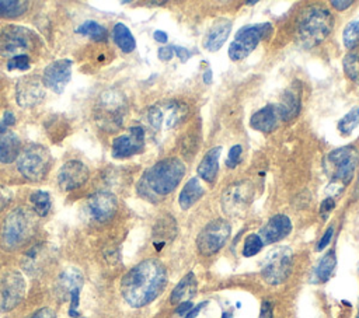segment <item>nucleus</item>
<instances>
[{
  "instance_id": "obj_1",
  "label": "nucleus",
  "mask_w": 359,
  "mask_h": 318,
  "mask_svg": "<svg viewBox=\"0 0 359 318\" xmlns=\"http://www.w3.org/2000/svg\"><path fill=\"white\" fill-rule=\"evenodd\" d=\"M167 284V272L157 259H146L133 266L121 280L125 301L135 308L156 300Z\"/></svg>"
},
{
  "instance_id": "obj_2",
  "label": "nucleus",
  "mask_w": 359,
  "mask_h": 318,
  "mask_svg": "<svg viewBox=\"0 0 359 318\" xmlns=\"http://www.w3.org/2000/svg\"><path fill=\"white\" fill-rule=\"evenodd\" d=\"M184 175L185 165L181 160L175 157L164 158L143 174L137 185V191L143 198L156 200L157 198L171 193L178 186Z\"/></svg>"
},
{
  "instance_id": "obj_3",
  "label": "nucleus",
  "mask_w": 359,
  "mask_h": 318,
  "mask_svg": "<svg viewBox=\"0 0 359 318\" xmlns=\"http://www.w3.org/2000/svg\"><path fill=\"white\" fill-rule=\"evenodd\" d=\"M359 164V153L352 146H344L328 153L324 160V171L334 186L344 189L355 174Z\"/></svg>"
},
{
  "instance_id": "obj_4",
  "label": "nucleus",
  "mask_w": 359,
  "mask_h": 318,
  "mask_svg": "<svg viewBox=\"0 0 359 318\" xmlns=\"http://www.w3.org/2000/svg\"><path fill=\"white\" fill-rule=\"evenodd\" d=\"M334 25L332 14L321 7L311 8L299 24V39L306 48L321 43L331 32Z\"/></svg>"
},
{
  "instance_id": "obj_5",
  "label": "nucleus",
  "mask_w": 359,
  "mask_h": 318,
  "mask_svg": "<svg viewBox=\"0 0 359 318\" xmlns=\"http://www.w3.org/2000/svg\"><path fill=\"white\" fill-rule=\"evenodd\" d=\"M50 154L46 147L41 144H29L25 147L17 161L20 174L29 181H41L49 171Z\"/></svg>"
},
{
  "instance_id": "obj_6",
  "label": "nucleus",
  "mask_w": 359,
  "mask_h": 318,
  "mask_svg": "<svg viewBox=\"0 0 359 318\" xmlns=\"http://www.w3.org/2000/svg\"><path fill=\"white\" fill-rule=\"evenodd\" d=\"M293 263V254L287 247H278L272 249L262 262L261 276L268 284L283 283L290 272Z\"/></svg>"
},
{
  "instance_id": "obj_7",
  "label": "nucleus",
  "mask_w": 359,
  "mask_h": 318,
  "mask_svg": "<svg viewBox=\"0 0 359 318\" xmlns=\"http://www.w3.org/2000/svg\"><path fill=\"white\" fill-rule=\"evenodd\" d=\"M272 31V25L268 22L244 27L240 29L234 41L229 46V57L234 62L247 57L259 43L262 38H266Z\"/></svg>"
},
{
  "instance_id": "obj_8",
  "label": "nucleus",
  "mask_w": 359,
  "mask_h": 318,
  "mask_svg": "<svg viewBox=\"0 0 359 318\" xmlns=\"http://www.w3.org/2000/svg\"><path fill=\"white\" fill-rule=\"evenodd\" d=\"M32 230L31 216L25 209L13 210L4 220L1 228V238L6 248L13 249L28 240Z\"/></svg>"
},
{
  "instance_id": "obj_9",
  "label": "nucleus",
  "mask_w": 359,
  "mask_h": 318,
  "mask_svg": "<svg viewBox=\"0 0 359 318\" xmlns=\"http://www.w3.org/2000/svg\"><path fill=\"white\" fill-rule=\"evenodd\" d=\"M231 233V226L224 219L209 221L196 237V248L199 254L209 256L216 254L227 242Z\"/></svg>"
},
{
  "instance_id": "obj_10",
  "label": "nucleus",
  "mask_w": 359,
  "mask_h": 318,
  "mask_svg": "<svg viewBox=\"0 0 359 318\" xmlns=\"http://www.w3.org/2000/svg\"><path fill=\"white\" fill-rule=\"evenodd\" d=\"M35 34L25 27L8 25L0 29V55L18 56L25 55L34 46Z\"/></svg>"
},
{
  "instance_id": "obj_11",
  "label": "nucleus",
  "mask_w": 359,
  "mask_h": 318,
  "mask_svg": "<svg viewBox=\"0 0 359 318\" xmlns=\"http://www.w3.org/2000/svg\"><path fill=\"white\" fill-rule=\"evenodd\" d=\"M254 196V185L250 181H238L229 185L222 196V206L227 214L238 216L241 214Z\"/></svg>"
},
{
  "instance_id": "obj_12",
  "label": "nucleus",
  "mask_w": 359,
  "mask_h": 318,
  "mask_svg": "<svg viewBox=\"0 0 359 318\" xmlns=\"http://www.w3.org/2000/svg\"><path fill=\"white\" fill-rule=\"evenodd\" d=\"M187 105L180 102H168L164 104L163 108L158 105L151 106L147 112V119L151 127L156 130L171 129L182 122V119L187 116Z\"/></svg>"
},
{
  "instance_id": "obj_13",
  "label": "nucleus",
  "mask_w": 359,
  "mask_h": 318,
  "mask_svg": "<svg viewBox=\"0 0 359 318\" xmlns=\"http://www.w3.org/2000/svg\"><path fill=\"white\" fill-rule=\"evenodd\" d=\"M100 116L98 120H101L102 126L112 127L119 126L122 120V115L125 111V102L122 94H119L115 90H108L100 95V105H98Z\"/></svg>"
},
{
  "instance_id": "obj_14",
  "label": "nucleus",
  "mask_w": 359,
  "mask_h": 318,
  "mask_svg": "<svg viewBox=\"0 0 359 318\" xmlns=\"http://www.w3.org/2000/svg\"><path fill=\"white\" fill-rule=\"evenodd\" d=\"M25 282L17 272H10L1 282L0 290V308L3 311L13 310L20 304L24 297Z\"/></svg>"
},
{
  "instance_id": "obj_15",
  "label": "nucleus",
  "mask_w": 359,
  "mask_h": 318,
  "mask_svg": "<svg viewBox=\"0 0 359 318\" xmlns=\"http://www.w3.org/2000/svg\"><path fill=\"white\" fill-rule=\"evenodd\" d=\"M72 77V60L60 59L48 64L42 74L43 85L60 94Z\"/></svg>"
},
{
  "instance_id": "obj_16",
  "label": "nucleus",
  "mask_w": 359,
  "mask_h": 318,
  "mask_svg": "<svg viewBox=\"0 0 359 318\" xmlns=\"http://www.w3.org/2000/svg\"><path fill=\"white\" fill-rule=\"evenodd\" d=\"M144 147V130L140 126L129 129L128 134H122L112 141V157L128 158L137 154Z\"/></svg>"
},
{
  "instance_id": "obj_17",
  "label": "nucleus",
  "mask_w": 359,
  "mask_h": 318,
  "mask_svg": "<svg viewBox=\"0 0 359 318\" xmlns=\"http://www.w3.org/2000/svg\"><path fill=\"white\" fill-rule=\"evenodd\" d=\"M90 171L87 165L79 160L66 161L57 172V184L63 191H73L84 185Z\"/></svg>"
},
{
  "instance_id": "obj_18",
  "label": "nucleus",
  "mask_w": 359,
  "mask_h": 318,
  "mask_svg": "<svg viewBox=\"0 0 359 318\" xmlns=\"http://www.w3.org/2000/svg\"><path fill=\"white\" fill-rule=\"evenodd\" d=\"M88 209L95 220L107 221L116 213L118 202L109 192H97L88 198Z\"/></svg>"
},
{
  "instance_id": "obj_19",
  "label": "nucleus",
  "mask_w": 359,
  "mask_h": 318,
  "mask_svg": "<svg viewBox=\"0 0 359 318\" xmlns=\"http://www.w3.org/2000/svg\"><path fill=\"white\" fill-rule=\"evenodd\" d=\"M292 231V221L285 214L272 216L259 230V237L264 244H273L286 238Z\"/></svg>"
},
{
  "instance_id": "obj_20",
  "label": "nucleus",
  "mask_w": 359,
  "mask_h": 318,
  "mask_svg": "<svg viewBox=\"0 0 359 318\" xmlns=\"http://www.w3.org/2000/svg\"><path fill=\"white\" fill-rule=\"evenodd\" d=\"M45 97L41 83L35 78H24L17 87V102L22 106H34Z\"/></svg>"
},
{
  "instance_id": "obj_21",
  "label": "nucleus",
  "mask_w": 359,
  "mask_h": 318,
  "mask_svg": "<svg viewBox=\"0 0 359 318\" xmlns=\"http://www.w3.org/2000/svg\"><path fill=\"white\" fill-rule=\"evenodd\" d=\"M230 29H231V21L227 20V18H220L217 20L212 27L210 29L206 32L205 35V41H203V46L209 50V52H216L219 50L229 34H230Z\"/></svg>"
},
{
  "instance_id": "obj_22",
  "label": "nucleus",
  "mask_w": 359,
  "mask_h": 318,
  "mask_svg": "<svg viewBox=\"0 0 359 318\" xmlns=\"http://www.w3.org/2000/svg\"><path fill=\"white\" fill-rule=\"evenodd\" d=\"M278 116L283 120L293 119L300 111V87H289L276 106Z\"/></svg>"
},
{
  "instance_id": "obj_23",
  "label": "nucleus",
  "mask_w": 359,
  "mask_h": 318,
  "mask_svg": "<svg viewBox=\"0 0 359 318\" xmlns=\"http://www.w3.org/2000/svg\"><path fill=\"white\" fill-rule=\"evenodd\" d=\"M278 118L279 116H278L276 106L266 105V106L261 108L259 111H257L255 113H252V116L250 119V126L254 130H258L262 133H269L276 126Z\"/></svg>"
},
{
  "instance_id": "obj_24",
  "label": "nucleus",
  "mask_w": 359,
  "mask_h": 318,
  "mask_svg": "<svg viewBox=\"0 0 359 318\" xmlns=\"http://www.w3.org/2000/svg\"><path fill=\"white\" fill-rule=\"evenodd\" d=\"M220 151L222 147H213L210 148L203 158L201 160L199 165H198V175L205 179L206 182H213L217 177L219 172V158H220Z\"/></svg>"
},
{
  "instance_id": "obj_25",
  "label": "nucleus",
  "mask_w": 359,
  "mask_h": 318,
  "mask_svg": "<svg viewBox=\"0 0 359 318\" xmlns=\"http://www.w3.org/2000/svg\"><path fill=\"white\" fill-rule=\"evenodd\" d=\"M21 153L20 139L10 130L0 132V163L8 164Z\"/></svg>"
},
{
  "instance_id": "obj_26",
  "label": "nucleus",
  "mask_w": 359,
  "mask_h": 318,
  "mask_svg": "<svg viewBox=\"0 0 359 318\" xmlns=\"http://www.w3.org/2000/svg\"><path fill=\"white\" fill-rule=\"evenodd\" d=\"M196 287H198L196 277L192 272H189L174 287V290L171 291L170 301L172 304H180V303H184V301H189V298L195 296Z\"/></svg>"
},
{
  "instance_id": "obj_27",
  "label": "nucleus",
  "mask_w": 359,
  "mask_h": 318,
  "mask_svg": "<svg viewBox=\"0 0 359 318\" xmlns=\"http://www.w3.org/2000/svg\"><path fill=\"white\" fill-rule=\"evenodd\" d=\"M203 193H205V191L196 177L188 179V182L182 188L180 198H178L181 209H184V210L189 209L194 203H196L203 196Z\"/></svg>"
},
{
  "instance_id": "obj_28",
  "label": "nucleus",
  "mask_w": 359,
  "mask_h": 318,
  "mask_svg": "<svg viewBox=\"0 0 359 318\" xmlns=\"http://www.w3.org/2000/svg\"><path fill=\"white\" fill-rule=\"evenodd\" d=\"M175 233H177V226H175V221L174 219L171 217H167V219H160L157 221V224L154 226V245L157 249H160L165 241H170L175 237Z\"/></svg>"
},
{
  "instance_id": "obj_29",
  "label": "nucleus",
  "mask_w": 359,
  "mask_h": 318,
  "mask_svg": "<svg viewBox=\"0 0 359 318\" xmlns=\"http://www.w3.org/2000/svg\"><path fill=\"white\" fill-rule=\"evenodd\" d=\"M112 38H114L115 43L119 46V49L125 53H130L136 48V42H135L132 32L122 22L115 24V27L112 29Z\"/></svg>"
},
{
  "instance_id": "obj_30",
  "label": "nucleus",
  "mask_w": 359,
  "mask_h": 318,
  "mask_svg": "<svg viewBox=\"0 0 359 318\" xmlns=\"http://www.w3.org/2000/svg\"><path fill=\"white\" fill-rule=\"evenodd\" d=\"M81 286H83V276L80 270L74 268H69L63 270L62 275L59 276V289L63 294L69 296L70 291H73L74 289H81Z\"/></svg>"
},
{
  "instance_id": "obj_31",
  "label": "nucleus",
  "mask_w": 359,
  "mask_h": 318,
  "mask_svg": "<svg viewBox=\"0 0 359 318\" xmlns=\"http://www.w3.org/2000/svg\"><path fill=\"white\" fill-rule=\"evenodd\" d=\"M335 265H337L335 252L334 251L327 252L318 261V263H317V266L314 269V279H316V282H318V283L327 282L331 277V275H332V272L335 269Z\"/></svg>"
},
{
  "instance_id": "obj_32",
  "label": "nucleus",
  "mask_w": 359,
  "mask_h": 318,
  "mask_svg": "<svg viewBox=\"0 0 359 318\" xmlns=\"http://www.w3.org/2000/svg\"><path fill=\"white\" fill-rule=\"evenodd\" d=\"M28 10L25 0H0V18H17Z\"/></svg>"
},
{
  "instance_id": "obj_33",
  "label": "nucleus",
  "mask_w": 359,
  "mask_h": 318,
  "mask_svg": "<svg viewBox=\"0 0 359 318\" xmlns=\"http://www.w3.org/2000/svg\"><path fill=\"white\" fill-rule=\"evenodd\" d=\"M359 126V106L352 108L346 115L341 118L338 122V130L342 136H348Z\"/></svg>"
},
{
  "instance_id": "obj_34",
  "label": "nucleus",
  "mask_w": 359,
  "mask_h": 318,
  "mask_svg": "<svg viewBox=\"0 0 359 318\" xmlns=\"http://www.w3.org/2000/svg\"><path fill=\"white\" fill-rule=\"evenodd\" d=\"M76 31L94 41H102L107 38V29L95 21H86Z\"/></svg>"
},
{
  "instance_id": "obj_35",
  "label": "nucleus",
  "mask_w": 359,
  "mask_h": 318,
  "mask_svg": "<svg viewBox=\"0 0 359 318\" xmlns=\"http://www.w3.org/2000/svg\"><path fill=\"white\" fill-rule=\"evenodd\" d=\"M342 41L348 49H355L359 45V18L346 24L342 32Z\"/></svg>"
},
{
  "instance_id": "obj_36",
  "label": "nucleus",
  "mask_w": 359,
  "mask_h": 318,
  "mask_svg": "<svg viewBox=\"0 0 359 318\" xmlns=\"http://www.w3.org/2000/svg\"><path fill=\"white\" fill-rule=\"evenodd\" d=\"M31 202L34 205V210L38 216L45 217L49 213L50 209V196L48 192L43 191H35L31 193Z\"/></svg>"
},
{
  "instance_id": "obj_37",
  "label": "nucleus",
  "mask_w": 359,
  "mask_h": 318,
  "mask_svg": "<svg viewBox=\"0 0 359 318\" xmlns=\"http://www.w3.org/2000/svg\"><path fill=\"white\" fill-rule=\"evenodd\" d=\"M344 71L345 74L353 80L359 83V55L356 52H351L344 57Z\"/></svg>"
},
{
  "instance_id": "obj_38",
  "label": "nucleus",
  "mask_w": 359,
  "mask_h": 318,
  "mask_svg": "<svg viewBox=\"0 0 359 318\" xmlns=\"http://www.w3.org/2000/svg\"><path fill=\"white\" fill-rule=\"evenodd\" d=\"M264 247V242L261 240V237L258 234H250L245 237L244 240V245H243V255L244 256H254L257 255Z\"/></svg>"
},
{
  "instance_id": "obj_39",
  "label": "nucleus",
  "mask_w": 359,
  "mask_h": 318,
  "mask_svg": "<svg viewBox=\"0 0 359 318\" xmlns=\"http://www.w3.org/2000/svg\"><path fill=\"white\" fill-rule=\"evenodd\" d=\"M29 57L28 55H18L8 60L7 70H28L29 69Z\"/></svg>"
},
{
  "instance_id": "obj_40",
  "label": "nucleus",
  "mask_w": 359,
  "mask_h": 318,
  "mask_svg": "<svg viewBox=\"0 0 359 318\" xmlns=\"http://www.w3.org/2000/svg\"><path fill=\"white\" fill-rule=\"evenodd\" d=\"M241 153H243L241 146H240V144H234V146L229 150V155H227V160H226V165H227L229 168H234V167L240 163Z\"/></svg>"
},
{
  "instance_id": "obj_41",
  "label": "nucleus",
  "mask_w": 359,
  "mask_h": 318,
  "mask_svg": "<svg viewBox=\"0 0 359 318\" xmlns=\"http://www.w3.org/2000/svg\"><path fill=\"white\" fill-rule=\"evenodd\" d=\"M332 234H334V228H332V227H328V228L325 230V233L323 234V237L320 238V241H318V244H317L316 249H317V251H323V249H324V248L331 242Z\"/></svg>"
},
{
  "instance_id": "obj_42",
  "label": "nucleus",
  "mask_w": 359,
  "mask_h": 318,
  "mask_svg": "<svg viewBox=\"0 0 359 318\" xmlns=\"http://www.w3.org/2000/svg\"><path fill=\"white\" fill-rule=\"evenodd\" d=\"M334 207H335V202H334L332 196H330V198H325V199L321 202L320 212H321V214H323L324 217H327L328 213H331Z\"/></svg>"
},
{
  "instance_id": "obj_43",
  "label": "nucleus",
  "mask_w": 359,
  "mask_h": 318,
  "mask_svg": "<svg viewBox=\"0 0 359 318\" xmlns=\"http://www.w3.org/2000/svg\"><path fill=\"white\" fill-rule=\"evenodd\" d=\"M174 56V46H163L158 49V59L163 62H170Z\"/></svg>"
},
{
  "instance_id": "obj_44",
  "label": "nucleus",
  "mask_w": 359,
  "mask_h": 318,
  "mask_svg": "<svg viewBox=\"0 0 359 318\" xmlns=\"http://www.w3.org/2000/svg\"><path fill=\"white\" fill-rule=\"evenodd\" d=\"M29 318H56V314L50 308H41L34 312Z\"/></svg>"
},
{
  "instance_id": "obj_45",
  "label": "nucleus",
  "mask_w": 359,
  "mask_h": 318,
  "mask_svg": "<svg viewBox=\"0 0 359 318\" xmlns=\"http://www.w3.org/2000/svg\"><path fill=\"white\" fill-rule=\"evenodd\" d=\"M273 311H272V304L269 301H264L261 305V312L259 318H272Z\"/></svg>"
},
{
  "instance_id": "obj_46",
  "label": "nucleus",
  "mask_w": 359,
  "mask_h": 318,
  "mask_svg": "<svg viewBox=\"0 0 359 318\" xmlns=\"http://www.w3.org/2000/svg\"><path fill=\"white\" fill-rule=\"evenodd\" d=\"M174 53L180 57L181 62H187L191 57V52H188L185 48H181V46H174Z\"/></svg>"
},
{
  "instance_id": "obj_47",
  "label": "nucleus",
  "mask_w": 359,
  "mask_h": 318,
  "mask_svg": "<svg viewBox=\"0 0 359 318\" xmlns=\"http://www.w3.org/2000/svg\"><path fill=\"white\" fill-rule=\"evenodd\" d=\"M208 303L206 301H203V303H201V304H198L195 308H192V310H189V312L185 315V318H198V315H199V312L202 311V308L206 305Z\"/></svg>"
},
{
  "instance_id": "obj_48",
  "label": "nucleus",
  "mask_w": 359,
  "mask_h": 318,
  "mask_svg": "<svg viewBox=\"0 0 359 318\" xmlns=\"http://www.w3.org/2000/svg\"><path fill=\"white\" fill-rule=\"evenodd\" d=\"M352 3H353V1H351V0H346V1L332 0V1H331V6H332V7H335L337 10H346L349 6H352Z\"/></svg>"
},
{
  "instance_id": "obj_49",
  "label": "nucleus",
  "mask_w": 359,
  "mask_h": 318,
  "mask_svg": "<svg viewBox=\"0 0 359 318\" xmlns=\"http://www.w3.org/2000/svg\"><path fill=\"white\" fill-rule=\"evenodd\" d=\"M14 122H15V119H14V113H11V112H4V116H3V119H1V123L7 127V126H11V125H14Z\"/></svg>"
},
{
  "instance_id": "obj_50",
  "label": "nucleus",
  "mask_w": 359,
  "mask_h": 318,
  "mask_svg": "<svg viewBox=\"0 0 359 318\" xmlns=\"http://www.w3.org/2000/svg\"><path fill=\"white\" fill-rule=\"evenodd\" d=\"M153 38H154V41L161 42V43H165V42H167V39H168L167 34H165V32H163V31H158V29L153 32Z\"/></svg>"
},
{
  "instance_id": "obj_51",
  "label": "nucleus",
  "mask_w": 359,
  "mask_h": 318,
  "mask_svg": "<svg viewBox=\"0 0 359 318\" xmlns=\"http://www.w3.org/2000/svg\"><path fill=\"white\" fill-rule=\"evenodd\" d=\"M191 307H192L191 301H184V303H181V305L177 308V312H178V314H184V312L189 311Z\"/></svg>"
},
{
  "instance_id": "obj_52",
  "label": "nucleus",
  "mask_w": 359,
  "mask_h": 318,
  "mask_svg": "<svg viewBox=\"0 0 359 318\" xmlns=\"http://www.w3.org/2000/svg\"><path fill=\"white\" fill-rule=\"evenodd\" d=\"M203 81L208 84L212 81V71L208 69L205 73H203Z\"/></svg>"
},
{
  "instance_id": "obj_53",
  "label": "nucleus",
  "mask_w": 359,
  "mask_h": 318,
  "mask_svg": "<svg viewBox=\"0 0 359 318\" xmlns=\"http://www.w3.org/2000/svg\"><path fill=\"white\" fill-rule=\"evenodd\" d=\"M6 203H7V200H6V199H4V198L0 195V209H1V207H3Z\"/></svg>"
},
{
  "instance_id": "obj_54",
  "label": "nucleus",
  "mask_w": 359,
  "mask_h": 318,
  "mask_svg": "<svg viewBox=\"0 0 359 318\" xmlns=\"http://www.w3.org/2000/svg\"><path fill=\"white\" fill-rule=\"evenodd\" d=\"M222 318H231V314H229V312H223V314H222Z\"/></svg>"
},
{
  "instance_id": "obj_55",
  "label": "nucleus",
  "mask_w": 359,
  "mask_h": 318,
  "mask_svg": "<svg viewBox=\"0 0 359 318\" xmlns=\"http://www.w3.org/2000/svg\"><path fill=\"white\" fill-rule=\"evenodd\" d=\"M356 195H359V177H358V182H356Z\"/></svg>"
},
{
  "instance_id": "obj_56",
  "label": "nucleus",
  "mask_w": 359,
  "mask_h": 318,
  "mask_svg": "<svg viewBox=\"0 0 359 318\" xmlns=\"http://www.w3.org/2000/svg\"><path fill=\"white\" fill-rule=\"evenodd\" d=\"M356 318H359V310H358V315H356Z\"/></svg>"
},
{
  "instance_id": "obj_57",
  "label": "nucleus",
  "mask_w": 359,
  "mask_h": 318,
  "mask_svg": "<svg viewBox=\"0 0 359 318\" xmlns=\"http://www.w3.org/2000/svg\"><path fill=\"white\" fill-rule=\"evenodd\" d=\"M79 318H81V317H79Z\"/></svg>"
}]
</instances>
